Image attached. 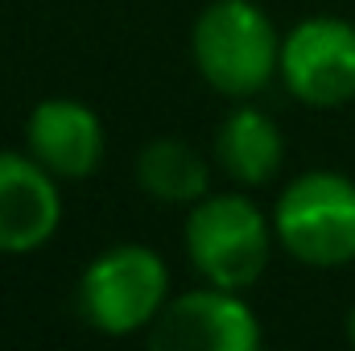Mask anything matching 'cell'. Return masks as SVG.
Listing matches in <instances>:
<instances>
[{
	"label": "cell",
	"mask_w": 355,
	"mask_h": 351,
	"mask_svg": "<svg viewBox=\"0 0 355 351\" xmlns=\"http://www.w3.org/2000/svg\"><path fill=\"white\" fill-rule=\"evenodd\" d=\"M281 37L257 0H211L190 25V58L211 91L257 99L281 75Z\"/></svg>",
	"instance_id": "obj_1"
},
{
	"label": "cell",
	"mask_w": 355,
	"mask_h": 351,
	"mask_svg": "<svg viewBox=\"0 0 355 351\" xmlns=\"http://www.w3.org/2000/svg\"><path fill=\"white\" fill-rule=\"evenodd\" d=\"M182 244L190 268L223 289H252L265 277L277 228L272 215H265L240 186L236 190H211L198 198L182 223Z\"/></svg>",
	"instance_id": "obj_2"
},
{
	"label": "cell",
	"mask_w": 355,
	"mask_h": 351,
	"mask_svg": "<svg viewBox=\"0 0 355 351\" xmlns=\"http://www.w3.org/2000/svg\"><path fill=\"white\" fill-rule=\"evenodd\" d=\"M170 298V264L157 248L132 240L91 257L75 289L79 318L107 339L145 335Z\"/></svg>",
	"instance_id": "obj_3"
},
{
	"label": "cell",
	"mask_w": 355,
	"mask_h": 351,
	"mask_svg": "<svg viewBox=\"0 0 355 351\" xmlns=\"http://www.w3.org/2000/svg\"><path fill=\"white\" fill-rule=\"evenodd\" d=\"M277 248L310 268L355 261V182L335 170L297 174L272 207Z\"/></svg>",
	"instance_id": "obj_4"
},
{
	"label": "cell",
	"mask_w": 355,
	"mask_h": 351,
	"mask_svg": "<svg viewBox=\"0 0 355 351\" xmlns=\"http://www.w3.org/2000/svg\"><path fill=\"white\" fill-rule=\"evenodd\" d=\"M281 87L306 108H343L355 99V25L318 12L281 37Z\"/></svg>",
	"instance_id": "obj_5"
},
{
	"label": "cell",
	"mask_w": 355,
	"mask_h": 351,
	"mask_svg": "<svg viewBox=\"0 0 355 351\" xmlns=\"http://www.w3.org/2000/svg\"><path fill=\"white\" fill-rule=\"evenodd\" d=\"M145 343L153 351H261L265 331L240 289L202 281L166 302L157 323L145 331Z\"/></svg>",
	"instance_id": "obj_6"
},
{
	"label": "cell",
	"mask_w": 355,
	"mask_h": 351,
	"mask_svg": "<svg viewBox=\"0 0 355 351\" xmlns=\"http://www.w3.org/2000/svg\"><path fill=\"white\" fill-rule=\"evenodd\" d=\"M25 153L37 157L58 182H79L103 166L107 128L91 103L50 95L37 99L25 116Z\"/></svg>",
	"instance_id": "obj_7"
},
{
	"label": "cell",
	"mask_w": 355,
	"mask_h": 351,
	"mask_svg": "<svg viewBox=\"0 0 355 351\" xmlns=\"http://www.w3.org/2000/svg\"><path fill=\"white\" fill-rule=\"evenodd\" d=\"M62 228V190L25 149H0V252L29 257L46 248Z\"/></svg>",
	"instance_id": "obj_8"
},
{
	"label": "cell",
	"mask_w": 355,
	"mask_h": 351,
	"mask_svg": "<svg viewBox=\"0 0 355 351\" xmlns=\"http://www.w3.org/2000/svg\"><path fill=\"white\" fill-rule=\"evenodd\" d=\"M219 174L240 190L268 186L285 166V137L277 128V120L261 112L252 99H236V108L223 116L219 132H215V149H211Z\"/></svg>",
	"instance_id": "obj_9"
},
{
	"label": "cell",
	"mask_w": 355,
	"mask_h": 351,
	"mask_svg": "<svg viewBox=\"0 0 355 351\" xmlns=\"http://www.w3.org/2000/svg\"><path fill=\"white\" fill-rule=\"evenodd\" d=\"M137 186L166 203V207H194L211 194V162L202 149H194L182 137H153L132 157Z\"/></svg>",
	"instance_id": "obj_10"
},
{
	"label": "cell",
	"mask_w": 355,
	"mask_h": 351,
	"mask_svg": "<svg viewBox=\"0 0 355 351\" xmlns=\"http://www.w3.org/2000/svg\"><path fill=\"white\" fill-rule=\"evenodd\" d=\"M347 339L355 343V306H352V314H347Z\"/></svg>",
	"instance_id": "obj_11"
}]
</instances>
